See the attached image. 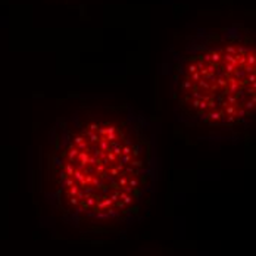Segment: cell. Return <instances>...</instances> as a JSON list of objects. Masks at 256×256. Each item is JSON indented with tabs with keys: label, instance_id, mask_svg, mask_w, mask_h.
<instances>
[{
	"label": "cell",
	"instance_id": "cell-1",
	"mask_svg": "<svg viewBox=\"0 0 256 256\" xmlns=\"http://www.w3.org/2000/svg\"><path fill=\"white\" fill-rule=\"evenodd\" d=\"M158 166L148 116L131 106L77 110L49 132L46 199L76 228L121 227L152 204Z\"/></svg>",
	"mask_w": 256,
	"mask_h": 256
},
{
	"label": "cell",
	"instance_id": "cell-2",
	"mask_svg": "<svg viewBox=\"0 0 256 256\" xmlns=\"http://www.w3.org/2000/svg\"><path fill=\"white\" fill-rule=\"evenodd\" d=\"M255 42L249 31L231 28L200 36L171 70L176 115L192 127H246L255 115Z\"/></svg>",
	"mask_w": 256,
	"mask_h": 256
}]
</instances>
